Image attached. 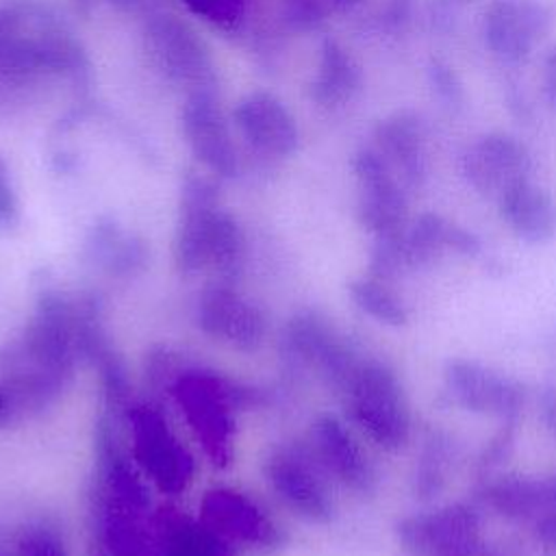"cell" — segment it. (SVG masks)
Segmentation results:
<instances>
[{"label": "cell", "mask_w": 556, "mask_h": 556, "mask_svg": "<svg viewBox=\"0 0 556 556\" xmlns=\"http://www.w3.org/2000/svg\"><path fill=\"white\" fill-rule=\"evenodd\" d=\"M74 304L56 291H43L22 334L0 350L2 382L22 410H41L67 387L76 361Z\"/></svg>", "instance_id": "obj_1"}, {"label": "cell", "mask_w": 556, "mask_h": 556, "mask_svg": "<svg viewBox=\"0 0 556 556\" xmlns=\"http://www.w3.org/2000/svg\"><path fill=\"white\" fill-rule=\"evenodd\" d=\"M174 256L182 274L211 269L215 282L232 285L241 274L245 258L243 235L235 219L213 208L211 191L204 187L193 189L187 198Z\"/></svg>", "instance_id": "obj_2"}, {"label": "cell", "mask_w": 556, "mask_h": 556, "mask_svg": "<svg viewBox=\"0 0 556 556\" xmlns=\"http://www.w3.org/2000/svg\"><path fill=\"white\" fill-rule=\"evenodd\" d=\"M172 395L215 465H226L230 458L235 432L232 410L261 402L258 391L202 369L182 371L172 387Z\"/></svg>", "instance_id": "obj_3"}, {"label": "cell", "mask_w": 556, "mask_h": 556, "mask_svg": "<svg viewBox=\"0 0 556 556\" xmlns=\"http://www.w3.org/2000/svg\"><path fill=\"white\" fill-rule=\"evenodd\" d=\"M348 417L380 447L400 450L408 441L410 417L395 371L376 358H363L341 391Z\"/></svg>", "instance_id": "obj_4"}, {"label": "cell", "mask_w": 556, "mask_h": 556, "mask_svg": "<svg viewBox=\"0 0 556 556\" xmlns=\"http://www.w3.org/2000/svg\"><path fill=\"white\" fill-rule=\"evenodd\" d=\"M126 421L132 432V452L150 480L169 495L187 489L193 478V458L169 430L159 408L150 404H130Z\"/></svg>", "instance_id": "obj_5"}, {"label": "cell", "mask_w": 556, "mask_h": 556, "mask_svg": "<svg viewBox=\"0 0 556 556\" xmlns=\"http://www.w3.org/2000/svg\"><path fill=\"white\" fill-rule=\"evenodd\" d=\"M263 471L274 493L302 519L326 523L334 517V504L321 476L326 469L313 447H276L265 458Z\"/></svg>", "instance_id": "obj_6"}, {"label": "cell", "mask_w": 556, "mask_h": 556, "mask_svg": "<svg viewBox=\"0 0 556 556\" xmlns=\"http://www.w3.org/2000/svg\"><path fill=\"white\" fill-rule=\"evenodd\" d=\"M285 348L298 363L313 367L337 393L348 387L363 361L332 324L315 311H304L287 324Z\"/></svg>", "instance_id": "obj_7"}, {"label": "cell", "mask_w": 556, "mask_h": 556, "mask_svg": "<svg viewBox=\"0 0 556 556\" xmlns=\"http://www.w3.org/2000/svg\"><path fill=\"white\" fill-rule=\"evenodd\" d=\"M445 389L463 408L495 415L502 421H515L526 400L521 382L463 358L445 365Z\"/></svg>", "instance_id": "obj_8"}, {"label": "cell", "mask_w": 556, "mask_h": 556, "mask_svg": "<svg viewBox=\"0 0 556 556\" xmlns=\"http://www.w3.org/2000/svg\"><path fill=\"white\" fill-rule=\"evenodd\" d=\"M195 321L208 337L222 339L243 352L256 350L267 332L258 306L241 298L228 282H213L200 293Z\"/></svg>", "instance_id": "obj_9"}, {"label": "cell", "mask_w": 556, "mask_h": 556, "mask_svg": "<svg viewBox=\"0 0 556 556\" xmlns=\"http://www.w3.org/2000/svg\"><path fill=\"white\" fill-rule=\"evenodd\" d=\"M204 521L224 541H235L254 549H276L285 543V534L258 508V504L232 489H213L200 506Z\"/></svg>", "instance_id": "obj_10"}, {"label": "cell", "mask_w": 556, "mask_h": 556, "mask_svg": "<svg viewBox=\"0 0 556 556\" xmlns=\"http://www.w3.org/2000/svg\"><path fill=\"white\" fill-rule=\"evenodd\" d=\"M478 513L467 504H450L432 513L404 517L395 526L400 547L408 556H437L441 549L478 539Z\"/></svg>", "instance_id": "obj_11"}, {"label": "cell", "mask_w": 556, "mask_h": 556, "mask_svg": "<svg viewBox=\"0 0 556 556\" xmlns=\"http://www.w3.org/2000/svg\"><path fill=\"white\" fill-rule=\"evenodd\" d=\"M549 26V13L534 0H497L491 4L484 33L491 50L506 61H519Z\"/></svg>", "instance_id": "obj_12"}, {"label": "cell", "mask_w": 556, "mask_h": 556, "mask_svg": "<svg viewBox=\"0 0 556 556\" xmlns=\"http://www.w3.org/2000/svg\"><path fill=\"white\" fill-rule=\"evenodd\" d=\"M313 452L321 467L354 493L369 495L376 489L371 463L334 415H321L313 424Z\"/></svg>", "instance_id": "obj_13"}, {"label": "cell", "mask_w": 556, "mask_h": 556, "mask_svg": "<svg viewBox=\"0 0 556 556\" xmlns=\"http://www.w3.org/2000/svg\"><path fill=\"white\" fill-rule=\"evenodd\" d=\"M363 182V200L358 208L361 224L376 237L400 235L406 224V202L389 174L387 163L378 154H363L356 165Z\"/></svg>", "instance_id": "obj_14"}, {"label": "cell", "mask_w": 556, "mask_h": 556, "mask_svg": "<svg viewBox=\"0 0 556 556\" xmlns=\"http://www.w3.org/2000/svg\"><path fill=\"white\" fill-rule=\"evenodd\" d=\"M526 148L506 135H489L480 139L465 156V174L482 193H502L515 182L526 180Z\"/></svg>", "instance_id": "obj_15"}, {"label": "cell", "mask_w": 556, "mask_h": 556, "mask_svg": "<svg viewBox=\"0 0 556 556\" xmlns=\"http://www.w3.org/2000/svg\"><path fill=\"white\" fill-rule=\"evenodd\" d=\"M132 508L109 493L93 506V536L98 556H150V539Z\"/></svg>", "instance_id": "obj_16"}, {"label": "cell", "mask_w": 556, "mask_h": 556, "mask_svg": "<svg viewBox=\"0 0 556 556\" xmlns=\"http://www.w3.org/2000/svg\"><path fill=\"white\" fill-rule=\"evenodd\" d=\"M482 497L504 519L517 523L536 521L549 506L556 504V476H500L486 482Z\"/></svg>", "instance_id": "obj_17"}, {"label": "cell", "mask_w": 556, "mask_h": 556, "mask_svg": "<svg viewBox=\"0 0 556 556\" xmlns=\"http://www.w3.org/2000/svg\"><path fill=\"white\" fill-rule=\"evenodd\" d=\"M96 458L104 493L132 508H148V486L119 447L115 424L106 417L100 419L96 426Z\"/></svg>", "instance_id": "obj_18"}, {"label": "cell", "mask_w": 556, "mask_h": 556, "mask_svg": "<svg viewBox=\"0 0 556 556\" xmlns=\"http://www.w3.org/2000/svg\"><path fill=\"white\" fill-rule=\"evenodd\" d=\"M500 213L513 232L530 243H543L556 235V204L552 195L528 180L515 182L500 193Z\"/></svg>", "instance_id": "obj_19"}, {"label": "cell", "mask_w": 556, "mask_h": 556, "mask_svg": "<svg viewBox=\"0 0 556 556\" xmlns=\"http://www.w3.org/2000/svg\"><path fill=\"white\" fill-rule=\"evenodd\" d=\"M443 250L476 254L480 250V241L469 230L434 213L421 215L408 230H404V254L408 269L430 265L443 254Z\"/></svg>", "instance_id": "obj_20"}, {"label": "cell", "mask_w": 556, "mask_h": 556, "mask_svg": "<svg viewBox=\"0 0 556 556\" xmlns=\"http://www.w3.org/2000/svg\"><path fill=\"white\" fill-rule=\"evenodd\" d=\"M156 556H228V543L204 521L174 515L159 526Z\"/></svg>", "instance_id": "obj_21"}, {"label": "cell", "mask_w": 556, "mask_h": 556, "mask_svg": "<svg viewBox=\"0 0 556 556\" xmlns=\"http://www.w3.org/2000/svg\"><path fill=\"white\" fill-rule=\"evenodd\" d=\"M382 146L391 161L397 165L402 172L404 180L408 185H419L424 180V135H421V124L415 115H395V119L387 122L382 126Z\"/></svg>", "instance_id": "obj_22"}, {"label": "cell", "mask_w": 556, "mask_h": 556, "mask_svg": "<svg viewBox=\"0 0 556 556\" xmlns=\"http://www.w3.org/2000/svg\"><path fill=\"white\" fill-rule=\"evenodd\" d=\"M89 256L109 274L128 276L146 263V248L137 239H124L113 228L98 230L89 243Z\"/></svg>", "instance_id": "obj_23"}, {"label": "cell", "mask_w": 556, "mask_h": 556, "mask_svg": "<svg viewBox=\"0 0 556 556\" xmlns=\"http://www.w3.org/2000/svg\"><path fill=\"white\" fill-rule=\"evenodd\" d=\"M348 293L363 313L382 324L404 326L408 321V311L404 302L382 280H376L371 276L352 280L348 285Z\"/></svg>", "instance_id": "obj_24"}, {"label": "cell", "mask_w": 556, "mask_h": 556, "mask_svg": "<svg viewBox=\"0 0 556 556\" xmlns=\"http://www.w3.org/2000/svg\"><path fill=\"white\" fill-rule=\"evenodd\" d=\"M447 439L441 432H432L424 445L419 465L413 478L415 497L428 502L437 497L445 484V465H447Z\"/></svg>", "instance_id": "obj_25"}, {"label": "cell", "mask_w": 556, "mask_h": 556, "mask_svg": "<svg viewBox=\"0 0 556 556\" xmlns=\"http://www.w3.org/2000/svg\"><path fill=\"white\" fill-rule=\"evenodd\" d=\"M404 269H408L404 254V232L378 237L369 256V276L387 282L397 278Z\"/></svg>", "instance_id": "obj_26"}, {"label": "cell", "mask_w": 556, "mask_h": 556, "mask_svg": "<svg viewBox=\"0 0 556 556\" xmlns=\"http://www.w3.org/2000/svg\"><path fill=\"white\" fill-rule=\"evenodd\" d=\"M17 556H65L59 534L46 526L28 528L20 539Z\"/></svg>", "instance_id": "obj_27"}, {"label": "cell", "mask_w": 556, "mask_h": 556, "mask_svg": "<svg viewBox=\"0 0 556 556\" xmlns=\"http://www.w3.org/2000/svg\"><path fill=\"white\" fill-rule=\"evenodd\" d=\"M534 536L543 556H556V504L534 521Z\"/></svg>", "instance_id": "obj_28"}, {"label": "cell", "mask_w": 556, "mask_h": 556, "mask_svg": "<svg viewBox=\"0 0 556 556\" xmlns=\"http://www.w3.org/2000/svg\"><path fill=\"white\" fill-rule=\"evenodd\" d=\"M506 426L491 439V443L486 445L484 454H482V465H495L500 460H504V456L510 452L513 447V432H515V421H504Z\"/></svg>", "instance_id": "obj_29"}, {"label": "cell", "mask_w": 556, "mask_h": 556, "mask_svg": "<svg viewBox=\"0 0 556 556\" xmlns=\"http://www.w3.org/2000/svg\"><path fill=\"white\" fill-rule=\"evenodd\" d=\"M22 413V406L17 402V397L13 395V391L0 380V430L9 428L17 421Z\"/></svg>", "instance_id": "obj_30"}, {"label": "cell", "mask_w": 556, "mask_h": 556, "mask_svg": "<svg viewBox=\"0 0 556 556\" xmlns=\"http://www.w3.org/2000/svg\"><path fill=\"white\" fill-rule=\"evenodd\" d=\"M484 556H532L521 543L517 541H495L484 543Z\"/></svg>", "instance_id": "obj_31"}, {"label": "cell", "mask_w": 556, "mask_h": 556, "mask_svg": "<svg viewBox=\"0 0 556 556\" xmlns=\"http://www.w3.org/2000/svg\"><path fill=\"white\" fill-rule=\"evenodd\" d=\"M437 556H484V543L478 536V539H471L465 543L450 545V547L441 549Z\"/></svg>", "instance_id": "obj_32"}, {"label": "cell", "mask_w": 556, "mask_h": 556, "mask_svg": "<svg viewBox=\"0 0 556 556\" xmlns=\"http://www.w3.org/2000/svg\"><path fill=\"white\" fill-rule=\"evenodd\" d=\"M434 83L439 87L441 93H445V98L452 102L454 100V93H458V87L452 85V72H447L445 67H434Z\"/></svg>", "instance_id": "obj_33"}, {"label": "cell", "mask_w": 556, "mask_h": 556, "mask_svg": "<svg viewBox=\"0 0 556 556\" xmlns=\"http://www.w3.org/2000/svg\"><path fill=\"white\" fill-rule=\"evenodd\" d=\"M547 89H549V96L556 104V52L552 54L549 59V65H547Z\"/></svg>", "instance_id": "obj_34"}]
</instances>
